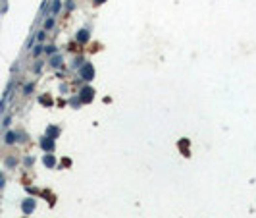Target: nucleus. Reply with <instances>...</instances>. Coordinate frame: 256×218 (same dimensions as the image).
I'll use <instances>...</instances> for the list:
<instances>
[{"mask_svg":"<svg viewBox=\"0 0 256 218\" xmlns=\"http://www.w3.org/2000/svg\"><path fill=\"white\" fill-rule=\"evenodd\" d=\"M45 39H46V31H45V29H41V31L37 33V41H39V42H42Z\"/></svg>","mask_w":256,"mask_h":218,"instance_id":"15","label":"nucleus"},{"mask_svg":"<svg viewBox=\"0 0 256 218\" xmlns=\"http://www.w3.org/2000/svg\"><path fill=\"white\" fill-rule=\"evenodd\" d=\"M81 77H83L85 81L94 79V68H93L91 64H83V66H81Z\"/></svg>","mask_w":256,"mask_h":218,"instance_id":"1","label":"nucleus"},{"mask_svg":"<svg viewBox=\"0 0 256 218\" xmlns=\"http://www.w3.org/2000/svg\"><path fill=\"white\" fill-rule=\"evenodd\" d=\"M21 208L25 214H31L35 211V199H25V201L21 203Z\"/></svg>","mask_w":256,"mask_h":218,"instance_id":"4","label":"nucleus"},{"mask_svg":"<svg viewBox=\"0 0 256 218\" xmlns=\"http://www.w3.org/2000/svg\"><path fill=\"white\" fill-rule=\"evenodd\" d=\"M15 137H17V133H15V131H8V133L4 135V143H6V145H14V143L17 141Z\"/></svg>","mask_w":256,"mask_h":218,"instance_id":"7","label":"nucleus"},{"mask_svg":"<svg viewBox=\"0 0 256 218\" xmlns=\"http://www.w3.org/2000/svg\"><path fill=\"white\" fill-rule=\"evenodd\" d=\"M10 122H12V116H6V118H4V124H2V126H4V127H6V126H10Z\"/></svg>","mask_w":256,"mask_h":218,"instance_id":"20","label":"nucleus"},{"mask_svg":"<svg viewBox=\"0 0 256 218\" xmlns=\"http://www.w3.org/2000/svg\"><path fill=\"white\" fill-rule=\"evenodd\" d=\"M42 52H45V47H42V45H41V42H39V45H37V48H35V50H33V56H41V54H42Z\"/></svg>","mask_w":256,"mask_h":218,"instance_id":"14","label":"nucleus"},{"mask_svg":"<svg viewBox=\"0 0 256 218\" xmlns=\"http://www.w3.org/2000/svg\"><path fill=\"white\" fill-rule=\"evenodd\" d=\"M60 6H62V4H60V0H54V2H52V16H54V17H56L58 12H60Z\"/></svg>","mask_w":256,"mask_h":218,"instance_id":"12","label":"nucleus"},{"mask_svg":"<svg viewBox=\"0 0 256 218\" xmlns=\"http://www.w3.org/2000/svg\"><path fill=\"white\" fill-rule=\"evenodd\" d=\"M41 147H42L46 153H52V151H54V139H50L48 135H45V137L41 139Z\"/></svg>","mask_w":256,"mask_h":218,"instance_id":"3","label":"nucleus"},{"mask_svg":"<svg viewBox=\"0 0 256 218\" xmlns=\"http://www.w3.org/2000/svg\"><path fill=\"white\" fill-rule=\"evenodd\" d=\"M62 62H64V60H62L60 54H56V56H52V58H50V66H52V68H60Z\"/></svg>","mask_w":256,"mask_h":218,"instance_id":"9","label":"nucleus"},{"mask_svg":"<svg viewBox=\"0 0 256 218\" xmlns=\"http://www.w3.org/2000/svg\"><path fill=\"white\" fill-rule=\"evenodd\" d=\"M4 164H6L8 168H15V164H17V160L14 158V156H8V158L4 160Z\"/></svg>","mask_w":256,"mask_h":218,"instance_id":"11","label":"nucleus"},{"mask_svg":"<svg viewBox=\"0 0 256 218\" xmlns=\"http://www.w3.org/2000/svg\"><path fill=\"white\" fill-rule=\"evenodd\" d=\"M54 23H56V17L52 16V17H48V20L45 21V27H42V29H45V31H50L52 27H54Z\"/></svg>","mask_w":256,"mask_h":218,"instance_id":"10","label":"nucleus"},{"mask_svg":"<svg viewBox=\"0 0 256 218\" xmlns=\"http://www.w3.org/2000/svg\"><path fill=\"white\" fill-rule=\"evenodd\" d=\"M87 41H89V31H87V29H81V31L77 33V42H79V45H85Z\"/></svg>","mask_w":256,"mask_h":218,"instance_id":"6","label":"nucleus"},{"mask_svg":"<svg viewBox=\"0 0 256 218\" xmlns=\"http://www.w3.org/2000/svg\"><path fill=\"white\" fill-rule=\"evenodd\" d=\"M4 185H6V178H4V174L0 172V189H4Z\"/></svg>","mask_w":256,"mask_h":218,"instance_id":"18","label":"nucleus"},{"mask_svg":"<svg viewBox=\"0 0 256 218\" xmlns=\"http://www.w3.org/2000/svg\"><path fill=\"white\" fill-rule=\"evenodd\" d=\"M45 52H46V54H54V52H56V47L48 45V47H45Z\"/></svg>","mask_w":256,"mask_h":218,"instance_id":"16","label":"nucleus"},{"mask_svg":"<svg viewBox=\"0 0 256 218\" xmlns=\"http://www.w3.org/2000/svg\"><path fill=\"white\" fill-rule=\"evenodd\" d=\"M41 69H42V62H37V64H35V68H33V72H35V73H39Z\"/></svg>","mask_w":256,"mask_h":218,"instance_id":"17","label":"nucleus"},{"mask_svg":"<svg viewBox=\"0 0 256 218\" xmlns=\"http://www.w3.org/2000/svg\"><path fill=\"white\" fill-rule=\"evenodd\" d=\"M42 162H45V166H46V168H54V166H56V156L48 153V154L42 156Z\"/></svg>","mask_w":256,"mask_h":218,"instance_id":"5","label":"nucleus"},{"mask_svg":"<svg viewBox=\"0 0 256 218\" xmlns=\"http://www.w3.org/2000/svg\"><path fill=\"white\" fill-rule=\"evenodd\" d=\"M94 97V91L91 89V87H83L81 91H79V100L81 102H91Z\"/></svg>","mask_w":256,"mask_h":218,"instance_id":"2","label":"nucleus"},{"mask_svg":"<svg viewBox=\"0 0 256 218\" xmlns=\"http://www.w3.org/2000/svg\"><path fill=\"white\" fill-rule=\"evenodd\" d=\"M33 89H35V83H27V85L23 87V95H31Z\"/></svg>","mask_w":256,"mask_h":218,"instance_id":"13","label":"nucleus"},{"mask_svg":"<svg viewBox=\"0 0 256 218\" xmlns=\"http://www.w3.org/2000/svg\"><path fill=\"white\" fill-rule=\"evenodd\" d=\"M58 133H60V129H58L56 126H48V127H46V135H48L50 139H56Z\"/></svg>","mask_w":256,"mask_h":218,"instance_id":"8","label":"nucleus"},{"mask_svg":"<svg viewBox=\"0 0 256 218\" xmlns=\"http://www.w3.org/2000/svg\"><path fill=\"white\" fill-rule=\"evenodd\" d=\"M25 164H27V166H31V164H33V158H31V156H27V158H25Z\"/></svg>","mask_w":256,"mask_h":218,"instance_id":"21","label":"nucleus"},{"mask_svg":"<svg viewBox=\"0 0 256 218\" xmlns=\"http://www.w3.org/2000/svg\"><path fill=\"white\" fill-rule=\"evenodd\" d=\"M66 8H67V10H73V8H75V4L72 2V0H67V2H66Z\"/></svg>","mask_w":256,"mask_h":218,"instance_id":"19","label":"nucleus"}]
</instances>
